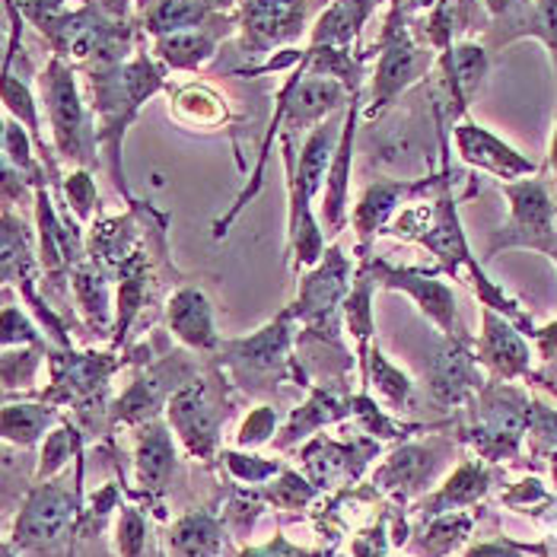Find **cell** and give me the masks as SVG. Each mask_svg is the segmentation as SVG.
Wrapping results in <instances>:
<instances>
[{
	"label": "cell",
	"mask_w": 557,
	"mask_h": 557,
	"mask_svg": "<svg viewBox=\"0 0 557 557\" xmlns=\"http://www.w3.org/2000/svg\"><path fill=\"white\" fill-rule=\"evenodd\" d=\"M274 421H277V414H274V408H258L256 414H249V421H246V428H243V443L246 446H256L261 440H268V433L274 430Z\"/></svg>",
	"instance_id": "obj_40"
},
{
	"label": "cell",
	"mask_w": 557,
	"mask_h": 557,
	"mask_svg": "<svg viewBox=\"0 0 557 557\" xmlns=\"http://www.w3.org/2000/svg\"><path fill=\"white\" fill-rule=\"evenodd\" d=\"M344 319L347 329L357 335V342H367V335L373 332V315H370V281L360 277V284L347 294L344 300Z\"/></svg>",
	"instance_id": "obj_26"
},
{
	"label": "cell",
	"mask_w": 557,
	"mask_h": 557,
	"mask_svg": "<svg viewBox=\"0 0 557 557\" xmlns=\"http://www.w3.org/2000/svg\"><path fill=\"white\" fill-rule=\"evenodd\" d=\"M350 147H354V109L347 115L342 131V144L335 150V160L325 175V223L332 226V233H338L344 220V191H347V172H350Z\"/></svg>",
	"instance_id": "obj_15"
},
{
	"label": "cell",
	"mask_w": 557,
	"mask_h": 557,
	"mask_svg": "<svg viewBox=\"0 0 557 557\" xmlns=\"http://www.w3.org/2000/svg\"><path fill=\"white\" fill-rule=\"evenodd\" d=\"M7 160H13V163H16V170H33L26 134L16 128V125H7Z\"/></svg>",
	"instance_id": "obj_42"
},
{
	"label": "cell",
	"mask_w": 557,
	"mask_h": 557,
	"mask_svg": "<svg viewBox=\"0 0 557 557\" xmlns=\"http://www.w3.org/2000/svg\"><path fill=\"white\" fill-rule=\"evenodd\" d=\"M172 469V443L170 436L160 428H153L144 443H140V453H137V478L144 487H163Z\"/></svg>",
	"instance_id": "obj_22"
},
{
	"label": "cell",
	"mask_w": 557,
	"mask_h": 557,
	"mask_svg": "<svg viewBox=\"0 0 557 557\" xmlns=\"http://www.w3.org/2000/svg\"><path fill=\"white\" fill-rule=\"evenodd\" d=\"M74 290H77V300L84 306L86 319L92 325H106L109 319V297H106V281L96 268H77L74 274Z\"/></svg>",
	"instance_id": "obj_24"
},
{
	"label": "cell",
	"mask_w": 557,
	"mask_h": 557,
	"mask_svg": "<svg viewBox=\"0 0 557 557\" xmlns=\"http://www.w3.org/2000/svg\"><path fill=\"white\" fill-rule=\"evenodd\" d=\"M157 51H160V58L166 64H172V67H198V64H205L214 54V42L205 33L188 29V33L160 36L157 39Z\"/></svg>",
	"instance_id": "obj_23"
},
{
	"label": "cell",
	"mask_w": 557,
	"mask_h": 557,
	"mask_svg": "<svg viewBox=\"0 0 557 557\" xmlns=\"http://www.w3.org/2000/svg\"><path fill=\"white\" fill-rule=\"evenodd\" d=\"M380 277L386 281L388 287H395V290H408L418 306L428 312L430 319L446 332V335H453L456 342H459V315H456V297H453V290L446 287V284H440V281H428V277H418V274H408V271H388L380 264Z\"/></svg>",
	"instance_id": "obj_9"
},
{
	"label": "cell",
	"mask_w": 557,
	"mask_h": 557,
	"mask_svg": "<svg viewBox=\"0 0 557 557\" xmlns=\"http://www.w3.org/2000/svg\"><path fill=\"white\" fill-rule=\"evenodd\" d=\"M469 557H516L513 552H504V548H497V545H487V548H474Z\"/></svg>",
	"instance_id": "obj_47"
},
{
	"label": "cell",
	"mask_w": 557,
	"mask_h": 557,
	"mask_svg": "<svg viewBox=\"0 0 557 557\" xmlns=\"http://www.w3.org/2000/svg\"><path fill=\"white\" fill-rule=\"evenodd\" d=\"M408 191H414V188H411V185H398V182H383V185L367 188L363 201H360L357 211H354V226H357V233H360V236L376 233V230L386 223V216L395 211V205H398Z\"/></svg>",
	"instance_id": "obj_19"
},
{
	"label": "cell",
	"mask_w": 557,
	"mask_h": 557,
	"mask_svg": "<svg viewBox=\"0 0 557 557\" xmlns=\"http://www.w3.org/2000/svg\"><path fill=\"white\" fill-rule=\"evenodd\" d=\"M170 329L178 342H185L188 347H198V350H208L216 347V332H214V315H211V306L205 300V294L185 287L178 290L170 300Z\"/></svg>",
	"instance_id": "obj_13"
},
{
	"label": "cell",
	"mask_w": 557,
	"mask_h": 557,
	"mask_svg": "<svg viewBox=\"0 0 557 557\" xmlns=\"http://www.w3.org/2000/svg\"><path fill=\"white\" fill-rule=\"evenodd\" d=\"M507 198L513 205V220H510L507 233L500 236V243L557 252L555 211H552V198H548L545 185L542 182H516V185H507Z\"/></svg>",
	"instance_id": "obj_3"
},
{
	"label": "cell",
	"mask_w": 557,
	"mask_h": 557,
	"mask_svg": "<svg viewBox=\"0 0 557 557\" xmlns=\"http://www.w3.org/2000/svg\"><path fill=\"white\" fill-rule=\"evenodd\" d=\"M456 147H459L466 163H472L484 172H494L500 178H519V175L535 172L532 160H525L510 144H504L500 137H494L491 131L478 128V125H459L456 128Z\"/></svg>",
	"instance_id": "obj_6"
},
{
	"label": "cell",
	"mask_w": 557,
	"mask_h": 557,
	"mask_svg": "<svg viewBox=\"0 0 557 557\" xmlns=\"http://www.w3.org/2000/svg\"><path fill=\"white\" fill-rule=\"evenodd\" d=\"M411 3H430V0H411Z\"/></svg>",
	"instance_id": "obj_50"
},
{
	"label": "cell",
	"mask_w": 557,
	"mask_h": 557,
	"mask_svg": "<svg viewBox=\"0 0 557 557\" xmlns=\"http://www.w3.org/2000/svg\"><path fill=\"white\" fill-rule=\"evenodd\" d=\"M243 23L256 45H277L294 39L302 26L306 0H239Z\"/></svg>",
	"instance_id": "obj_8"
},
{
	"label": "cell",
	"mask_w": 557,
	"mask_h": 557,
	"mask_svg": "<svg viewBox=\"0 0 557 557\" xmlns=\"http://www.w3.org/2000/svg\"><path fill=\"white\" fill-rule=\"evenodd\" d=\"M178 557H216L223 552V532L211 516H188L172 532Z\"/></svg>",
	"instance_id": "obj_18"
},
{
	"label": "cell",
	"mask_w": 557,
	"mask_h": 557,
	"mask_svg": "<svg viewBox=\"0 0 557 557\" xmlns=\"http://www.w3.org/2000/svg\"><path fill=\"white\" fill-rule=\"evenodd\" d=\"M370 367H373V380H376L380 392L386 395L388 401L401 405V401L408 398V392H411L408 380H405V376H401V373H398V370H395V367L388 363V360L383 357V354H380V350L373 354V363H370Z\"/></svg>",
	"instance_id": "obj_30"
},
{
	"label": "cell",
	"mask_w": 557,
	"mask_h": 557,
	"mask_svg": "<svg viewBox=\"0 0 557 557\" xmlns=\"http://www.w3.org/2000/svg\"><path fill=\"white\" fill-rule=\"evenodd\" d=\"M478 494H484V474L478 469H462L449 481V487L443 491V500H453V504H469Z\"/></svg>",
	"instance_id": "obj_34"
},
{
	"label": "cell",
	"mask_w": 557,
	"mask_h": 557,
	"mask_svg": "<svg viewBox=\"0 0 557 557\" xmlns=\"http://www.w3.org/2000/svg\"><path fill=\"white\" fill-rule=\"evenodd\" d=\"M487 3V10L494 13V16H500V13H507L510 7H513V0H484Z\"/></svg>",
	"instance_id": "obj_48"
},
{
	"label": "cell",
	"mask_w": 557,
	"mask_h": 557,
	"mask_svg": "<svg viewBox=\"0 0 557 557\" xmlns=\"http://www.w3.org/2000/svg\"><path fill=\"white\" fill-rule=\"evenodd\" d=\"M306 466H309L315 484H329V481L347 466V449H338V446H332V443H315V446L306 453Z\"/></svg>",
	"instance_id": "obj_27"
},
{
	"label": "cell",
	"mask_w": 557,
	"mask_h": 557,
	"mask_svg": "<svg viewBox=\"0 0 557 557\" xmlns=\"http://www.w3.org/2000/svg\"><path fill=\"white\" fill-rule=\"evenodd\" d=\"M357 557H386V539L380 529L357 542Z\"/></svg>",
	"instance_id": "obj_44"
},
{
	"label": "cell",
	"mask_w": 557,
	"mask_h": 557,
	"mask_svg": "<svg viewBox=\"0 0 557 557\" xmlns=\"http://www.w3.org/2000/svg\"><path fill=\"white\" fill-rule=\"evenodd\" d=\"M175 115L198 128H216L226 119V106L208 86H185L175 96Z\"/></svg>",
	"instance_id": "obj_21"
},
{
	"label": "cell",
	"mask_w": 557,
	"mask_h": 557,
	"mask_svg": "<svg viewBox=\"0 0 557 557\" xmlns=\"http://www.w3.org/2000/svg\"><path fill=\"white\" fill-rule=\"evenodd\" d=\"M443 67L449 74V86H453V92L459 99V109H466L469 96L478 89L481 77L487 74V54L478 45H459V48L446 51Z\"/></svg>",
	"instance_id": "obj_17"
},
{
	"label": "cell",
	"mask_w": 557,
	"mask_h": 557,
	"mask_svg": "<svg viewBox=\"0 0 557 557\" xmlns=\"http://www.w3.org/2000/svg\"><path fill=\"white\" fill-rule=\"evenodd\" d=\"M226 459H230V469H233V472L249 478V481H258V478L274 472V466H268V462H243L239 456H226Z\"/></svg>",
	"instance_id": "obj_43"
},
{
	"label": "cell",
	"mask_w": 557,
	"mask_h": 557,
	"mask_svg": "<svg viewBox=\"0 0 557 557\" xmlns=\"http://www.w3.org/2000/svg\"><path fill=\"white\" fill-rule=\"evenodd\" d=\"M205 16V3L201 0H157L147 10V29L160 39L172 33H188L191 26H198Z\"/></svg>",
	"instance_id": "obj_20"
},
{
	"label": "cell",
	"mask_w": 557,
	"mask_h": 557,
	"mask_svg": "<svg viewBox=\"0 0 557 557\" xmlns=\"http://www.w3.org/2000/svg\"><path fill=\"white\" fill-rule=\"evenodd\" d=\"M469 529V522L466 519H446V522H436L433 529H430L428 542H424V548L430 552H446V548H453L459 539H462V532Z\"/></svg>",
	"instance_id": "obj_36"
},
{
	"label": "cell",
	"mask_w": 557,
	"mask_h": 557,
	"mask_svg": "<svg viewBox=\"0 0 557 557\" xmlns=\"http://www.w3.org/2000/svg\"><path fill=\"white\" fill-rule=\"evenodd\" d=\"M424 472H428L424 453H421V449H405V453H398V456L388 462L386 478L388 481H395V484H411V481H418Z\"/></svg>",
	"instance_id": "obj_32"
},
{
	"label": "cell",
	"mask_w": 557,
	"mask_h": 557,
	"mask_svg": "<svg viewBox=\"0 0 557 557\" xmlns=\"http://www.w3.org/2000/svg\"><path fill=\"white\" fill-rule=\"evenodd\" d=\"M157 405H160V380H140L122 401V418L125 421H144L153 414Z\"/></svg>",
	"instance_id": "obj_29"
},
{
	"label": "cell",
	"mask_w": 557,
	"mask_h": 557,
	"mask_svg": "<svg viewBox=\"0 0 557 557\" xmlns=\"http://www.w3.org/2000/svg\"><path fill=\"white\" fill-rule=\"evenodd\" d=\"M539 338H542V350H545V357H557V325L545 329Z\"/></svg>",
	"instance_id": "obj_46"
},
{
	"label": "cell",
	"mask_w": 557,
	"mask_h": 557,
	"mask_svg": "<svg viewBox=\"0 0 557 557\" xmlns=\"http://www.w3.org/2000/svg\"><path fill=\"white\" fill-rule=\"evenodd\" d=\"M7 557H10V555H7Z\"/></svg>",
	"instance_id": "obj_51"
},
{
	"label": "cell",
	"mask_w": 557,
	"mask_h": 557,
	"mask_svg": "<svg viewBox=\"0 0 557 557\" xmlns=\"http://www.w3.org/2000/svg\"><path fill=\"white\" fill-rule=\"evenodd\" d=\"M347 258L338 249H329L325 261L302 281L300 300L294 302L290 315H297L302 325L315 335H329L335 342L338 335V309L347 300Z\"/></svg>",
	"instance_id": "obj_1"
},
{
	"label": "cell",
	"mask_w": 557,
	"mask_h": 557,
	"mask_svg": "<svg viewBox=\"0 0 557 557\" xmlns=\"http://www.w3.org/2000/svg\"><path fill=\"white\" fill-rule=\"evenodd\" d=\"M472 357L459 347V342L446 344L433 363V392L443 401H459L462 392L472 386Z\"/></svg>",
	"instance_id": "obj_16"
},
{
	"label": "cell",
	"mask_w": 557,
	"mask_h": 557,
	"mask_svg": "<svg viewBox=\"0 0 557 557\" xmlns=\"http://www.w3.org/2000/svg\"><path fill=\"white\" fill-rule=\"evenodd\" d=\"M481 360H484V363H491V367H494L497 373H504V376H516V373H522V370H525V363H529V350H525L522 338L516 335L513 329H510L504 319H497L491 309H484Z\"/></svg>",
	"instance_id": "obj_14"
},
{
	"label": "cell",
	"mask_w": 557,
	"mask_h": 557,
	"mask_svg": "<svg viewBox=\"0 0 557 557\" xmlns=\"http://www.w3.org/2000/svg\"><path fill=\"white\" fill-rule=\"evenodd\" d=\"M532 33L552 48L557 64V0H539V7H535V29Z\"/></svg>",
	"instance_id": "obj_35"
},
{
	"label": "cell",
	"mask_w": 557,
	"mask_h": 557,
	"mask_svg": "<svg viewBox=\"0 0 557 557\" xmlns=\"http://www.w3.org/2000/svg\"><path fill=\"white\" fill-rule=\"evenodd\" d=\"M271 500L281 504V507H300V504L309 500V487L297 474H284V481L271 491Z\"/></svg>",
	"instance_id": "obj_38"
},
{
	"label": "cell",
	"mask_w": 557,
	"mask_h": 557,
	"mask_svg": "<svg viewBox=\"0 0 557 557\" xmlns=\"http://www.w3.org/2000/svg\"><path fill=\"white\" fill-rule=\"evenodd\" d=\"M430 58L418 48V45L408 42V36H392L383 48V58H380V67H376V77H373V112L386 109L388 102L414 84L421 77V71L428 67Z\"/></svg>",
	"instance_id": "obj_5"
},
{
	"label": "cell",
	"mask_w": 557,
	"mask_h": 557,
	"mask_svg": "<svg viewBox=\"0 0 557 557\" xmlns=\"http://www.w3.org/2000/svg\"><path fill=\"white\" fill-rule=\"evenodd\" d=\"M33 338H36V335H33L29 319H26L20 309L7 306V309H3V342L13 344V342H33Z\"/></svg>",
	"instance_id": "obj_41"
},
{
	"label": "cell",
	"mask_w": 557,
	"mask_h": 557,
	"mask_svg": "<svg viewBox=\"0 0 557 557\" xmlns=\"http://www.w3.org/2000/svg\"><path fill=\"white\" fill-rule=\"evenodd\" d=\"M287 322H290V312H284L281 319H274L271 325H264L246 342L226 344V350L233 354V363L249 373H274L287 360V344H290Z\"/></svg>",
	"instance_id": "obj_10"
},
{
	"label": "cell",
	"mask_w": 557,
	"mask_h": 557,
	"mask_svg": "<svg viewBox=\"0 0 557 557\" xmlns=\"http://www.w3.org/2000/svg\"><path fill=\"white\" fill-rule=\"evenodd\" d=\"M539 433H542V436H548L552 443H557V414H552V411H542V414H539Z\"/></svg>",
	"instance_id": "obj_45"
},
{
	"label": "cell",
	"mask_w": 557,
	"mask_h": 557,
	"mask_svg": "<svg viewBox=\"0 0 557 557\" xmlns=\"http://www.w3.org/2000/svg\"><path fill=\"white\" fill-rule=\"evenodd\" d=\"M67 198H71V205H74L77 214H89V205L96 201V188H92V178L86 172H74L67 178Z\"/></svg>",
	"instance_id": "obj_37"
},
{
	"label": "cell",
	"mask_w": 557,
	"mask_h": 557,
	"mask_svg": "<svg viewBox=\"0 0 557 557\" xmlns=\"http://www.w3.org/2000/svg\"><path fill=\"white\" fill-rule=\"evenodd\" d=\"M74 443H77V436H74L71 430H58V433H51V436L45 440L42 474H51L54 469H61V466L71 459V453H74Z\"/></svg>",
	"instance_id": "obj_33"
},
{
	"label": "cell",
	"mask_w": 557,
	"mask_h": 557,
	"mask_svg": "<svg viewBox=\"0 0 557 557\" xmlns=\"http://www.w3.org/2000/svg\"><path fill=\"white\" fill-rule=\"evenodd\" d=\"M48 421H51V411L36 408V405H10V408H3V433L13 443H33Z\"/></svg>",
	"instance_id": "obj_25"
},
{
	"label": "cell",
	"mask_w": 557,
	"mask_h": 557,
	"mask_svg": "<svg viewBox=\"0 0 557 557\" xmlns=\"http://www.w3.org/2000/svg\"><path fill=\"white\" fill-rule=\"evenodd\" d=\"M74 519V504L64 491L42 487L33 494L26 510L16 522V542L20 545H45L54 542Z\"/></svg>",
	"instance_id": "obj_7"
},
{
	"label": "cell",
	"mask_w": 557,
	"mask_h": 557,
	"mask_svg": "<svg viewBox=\"0 0 557 557\" xmlns=\"http://www.w3.org/2000/svg\"><path fill=\"white\" fill-rule=\"evenodd\" d=\"M344 86L325 74H312L300 84L294 86L290 92V102L284 106V119H287V128L300 131L309 122H319L322 115L335 112L342 106Z\"/></svg>",
	"instance_id": "obj_11"
},
{
	"label": "cell",
	"mask_w": 557,
	"mask_h": 557,
	"mask_svg": "<svg viewBox=\"0 0 557 557\" xmlns=\"http://www.w3.org/2000/svg\"><path fill=\"white\" fill-rule=\"evenodd\" d=\"M42 89L45 102H48V115H51V128H54V140H58L61 153L74 157V160H86L89 128H86L84 106L77 99V86H74L71 71L58 58L48 64Z\"/></svg>",
	"instance_id": "obj_2"
},
{
	"label": "cell",
	"mask_w": 557,
	"mask_h": 557,
	"mask_svg": "<svg viewBox=\"0 0 557 557\" xmlns=\"http://www.w3.org/2000/svg\"><path fill=\"white\" fill-rule=\"evenodd\" d=\"M421 243L453 274L459 271V264H469V268L474 264L472 256H469V246H466V236H462V226H459L456 201H449V198H440L430 208V230L421 236Z\"/></svg>",
	"instance_id": "obj_12"
},
{
	"label": "cell",
	"mask_w": 557,
	"mask_h": 557,
	"mask_svg": "<svg viewBox=\"0 0 557 557\" xmlns=\"http://www.w3.org/2000/svg\"><path fill=\"white\" fill-rule=\"evenodd\" d=\"M342 414V408H338V401L332 398V395H325V392H319L306 408H300V414L290 421V436H300L309 428H319V424H325V421H332V418H338Z\"/></svg>",
	"instance_id": "obj_28"
},
{
	"label": "cell",
	"mask_w": 557,
	"mask_h": 557,
	"mask_svg": "<svg viewBox=\"0 0 557 557\" xmlns=\"http://www.w3.org/2000/svg\"><path fill=\"white\" fill-rule=\"evenodd\" d=\"M3 102H7V109H10L16 119L26 122V128L39 131V119H36V106H33V99H29V89L20 84L16 77H7Z\"/></svg>",
	"instance_id": "obj_31"
},
{
	"label": "cell",
	"mask_w": 557,
	"mask_h": 557,
	"mask_svg": "<svg viewBox=\"0 0 557 557\" xmlns=\"http://www.w3.org/2000/svg\"><path fill=\"white\" fill-rule=\"evenodd\" d=\"M170 418L195 456L208 459L214 453L216 414L211 401H208V388L201 383H188V386H182L172 395Z\"/></svg>",
	"instance_id": "obj_4"
},
{
	"label": "cell",
	"mask_w": 557,
	"mask_h": 557,
	"mask_svg": "<svg viewBox=\"0 0 557 557\" xmlns=\"http://www.w3.org/2000/svg\"><path fill=\"white\" fill-rule=\"evenodd\" d=\"M119 545H122V555L125 557H140V548H144V522H140V516L131 513V510L122 519Z\"/></svg>",
	"instance_id": "obj_39"
},
{
	"label": "cell",
	"mask_w": 557,
	"mask_h": 557,
	"mask_svg": "<svg viewBox=\"0 0 557 557\" xmlns=\"http://www.w3.org/2000/svg\"><path fill=\"white\" fill-rule=\"evenodd\" d=\"M552 163H555V170H557V131H555V140H552Z\"/></svg>",
	"instance_id": "obj_49"
}]
</instances>
